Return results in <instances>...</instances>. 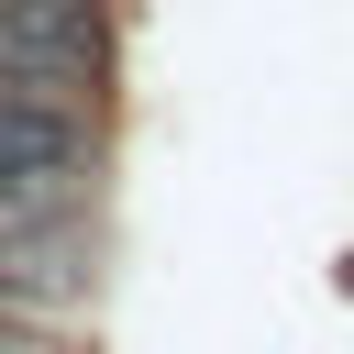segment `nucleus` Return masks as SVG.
I'll return each instance as SVG.
<instances>
[{
    "instance_id": "nucleus-2",
    "label": "nucleus",
    "mask_w": 354,
    "mask_h": 354,
    "mask_svg": "<svg viewBox=\"0 0 354 354\" xmlns=\"http://www.w3.org/2000/svg\"><path fill=\"white\" fill-rule=\"evenodd\" d=\"M88 122L55 111V100H11L0 88V221L22 210H77V177H88Z\"/></svg>"
},
{
    "instance_id": "nucleus-4",
    "label": "nucleus",
    "mask_w": 354,
    "mask_h": 354,
    "mask_svg": "<svg viewBox=\"0 0 354 354\" xmlns=\"http://www.w3.org/2000/svg\"><path fill=\"white\" fill-rule=\"evenodd\" d=\"M0 354H66V343H44L33 321H11V310H0Z\"/></svg>"
},
{
    "instance_id": "nucleus-5",
    "label": "nucleus",
    "mask_w": 354,
    "mask_h": 354,
    "mask_svg": "<svg viewBox=\"0 0 354 354\" xmlns=\"http://www.w3.org/2000/svg\"><path fill=\"white\" fill-rule=\"evenodd\" d=\"M0 11H22V0H0Z\"/></svg>"
},
{
    "instance_id": "nucleus-1",
    "label": "nucleus",
    "mask_w": 354,
    "mask_h": 354,
    "mask_svg": "<svg viewBox=\"0 0 354 354\" xmlns=\"http://www.w3.org/2000/svg\"><path fill=\"white\" fill-rule=\"evenodd\" d=\"M100 55H111V11L100 0H22V11H0V88L11 100L77 111L100 88Z\"/></svg>"
},
{
    "instance_id": "nucleus-3",
    "label": "nucleus",
    "mask_w": 354,
    "mask_h": 354,
    "mask_svg": "<svg viewBox=\"0 0 354 354\" xmlns=\"http://www.w3.org/2000/svg\"><path fill=\"white\" fill-rule=\"evenodd\" d=\"M66 288H88V266H77V210H22V221H0V299H66Z\"/></svg>"
}]
</instances>
